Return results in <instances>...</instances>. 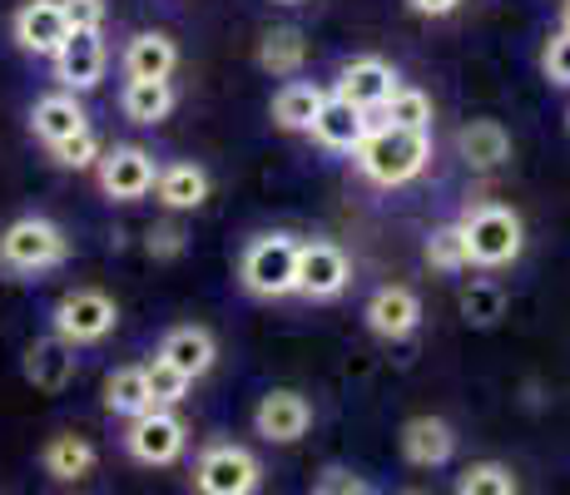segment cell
Returning <instances> with one entry per match:
<instances>
[{
	"label": "cell",
	"mask_w": 570,
	"mask_h": 495,
	"mask_svg": "<svg viewBox=\"0 0 570 495\" xmlns=\"http://www.w3.org/2000/svg\"><path fill=\"white\" fill-rule=\"evenodd\" d=\"M40 466H46V476L50 481H90L95 476V466H100V451H95V442H85V436H75V432H60V436H50L46 451H40Z\"/></svg>",
	"instance_id": "cell-23"
},
{
	"label": "cell",
	"mask_w": 570,
	"mask_h": 495,
	"mask_svg": "<svg viewBox=\"0 0 570 495\" xmlns=\"http://www.w3.org/2000/svg\"><path fill=\"white\" fill-rule=\"evenodd\" d=\"M145 382H149V396H155V406H164V412H174V406L189 396L194 382L189 377H179V372L169 367V362H159V357H149L145 362Z\"/></svg>",
	"instance_id": "cell-32"
},
{
	"label": "cell",
	"mask_w": 570,
	"mask_h": 495,
	"mask_svg": "<svg viewBox=\"0 0 570 495\" xmlns=\"http://www.w3.org/2000/svg\"><path fill=\"white\" fill-rule=\"evenodd\" d=\"M278 6H298V0H278Z\"/></svg>",
	"instance_id": "cell-40"
},
{
	"label": "cell",
	"mask_w": 570,
	"mask_h": 495,
	"mask_svg": "<svg viewBox=\"0 0 570 495\" xmlns=\"http://www.w3.org/2000/svg\"><path fill=\"white\" fill-rule=\"evenodd\" d=\"M353 283V258L333 238H298V297L337 303Z\"/></svg>",
	"instance_id": "cell-7"
},
{
	"label": "cell",
	"mask_w": 570,
	"mask_h": 495,
	"mask_svg": "<svg viewBox=\"0 0 570 495\" xmlns=\"http://www.w3.org/2000/svg\"><path fill=\"white\" fill-rule=\"evenodd\" d=\"M456 495H521V486L507 461H471L456 476Z\"/></svg>",
	"instance_id": "cell-30"
},
{
	"label": "cell",
	"mask_w": 570,
	"mask_h": 495,
	"mask_svg": "<svg viewBox=\"0 0 570 495\" xmlns=\"http://www.w3.org/2000/svg\"><path fill=\"white\" fill-rule=\"evenodd\" d=\"M462 317L471 327H497L507 317V288L491 278H471V288L462 293Z\"/></svg>",
	"instance_id": "cell-31"
},
{
	"label": "cell",
	"mask_w": 570,
	"mask_h": 495,
	"mask_svg": "<svg viewBox=\"0 0 570 495\" xmlns=\"http://www.w3.org/2000/svg\"><path fill=\"white\" fill-rule=\"evenodd\" d=\"M10 40H16L26 55H40V60H55L60 46L70 40V26H65L60 0H26V6L10 16Z\"/></svg>",
	"instance_id": "cell-13"
},
{
	"label": "cell",
	"mask_w": 570,
	"mask_h": 495,
	"mask_svg": "<svg viewBox=\"0 0 570 495\" xmlns=\"http://www.w3.org/2000/svg\"><path fill=\"white\" fill-rule=\"evenodd\" d=\"M125 451L139 461V466H174V461H184V451H189V426H184L179 412H155L135 416V422L125 426Z\"/></svg>",
	"instance_id": "cell-9"
},
{
	"label": "cell",
	"mask_w": 570,
	"mask_h": 495,
	"mask_svg": "<svg viewBox=\"0 0 570 495\" xmlns=\"http://www.w3.org/2000/svg\"><path fill=\"white\" fill-rule=\"evenodd\" d=\"M323 99H327L323 85H313V80H288L278 95H273L268 115H273V125H278L283 135H308L313 119H317V109H323Z\"/></svg>",
	"instance_id": "cell-24"
},
{
	"label": "cell",
	"mask_w": 570,
	"mask_h": 495,
	"mask_svg": "<svg viewBox=\"0 0 570 495\" xmlns=\"http://www.w3.org/2000/svg\"><path fill=\"white\" fill-rule=\"evenodd\" d=\"M60 10L70 36H105V20H109L105 0H60Z\"/></svg>",
	"instance_id": "cell-33"
},
{
	"label": "cell",
	"mask_w": 570,
	"mask_h": 495,
	"mask_svg": "<svg viewBox=\"0 0 570 495\" xmlns=\"http://www.w3.org/2000/svg\"><path fill=\"white\" fill-rule=\"evenodd\" d=\"M20 372H26V382L36 392H65L75 382V347L60 343L55 333L36 337L26 347V357H20Z\"/></svg>",
	"instance_id": "cell-19"
},
{
	"label": "cell",
	"mask_w": 570,
	"mask_h": 495,
	"mask_svg": "<svg viewBox=\"0 0 570 495\" xmlns=\"http://www.w3.org/2000/svg\"><path fill=\"white\" fill-rule=\"evenodd\" d=\"M303 65H308V40H303L298 26H273L258 40V70L273 75V80H298Z\"/></svg>",
	"instance_id": "cell-26"
},
{
	"label": "cell",
	"mask_w": 570,
	"mask_h": 495,
	"mask_svg": "<svg viewBox=\"0 0 570 495\" xmlns=\"http://www.w3.org/2000/svg\"><path fill=\"white\" fill-rule=\"evenodd\" d=\"M184 248H189V244H184V228H179V224H159V228H149V258L169 263V258H179Z\"/></svg>",
	"instance_id": "cell-37"
},
{
	"label": "cell",
	"mask_w": 570,
	"mask_h": 495,
	"mask_svg": "<svg viewBox=\"0 0 570 495\" xmlns=\"http://www.w3.org/2000/svg\"><path fill=\"white\" fill-rule=\"evenodd\" d=\"M50 65H55V80H60L65 95H85L105 80L109 46H105V36H70Z\"/></svg>",
	"instance_id": "cell-14"
},
{
	"label": "cell",
	"mask_w": 570,
	"mask_h": 495,
	"mask_svg": "<svg viewBox=\"0 0 570 495\" xmlns=\"http://www.w3.org/2000/svg\"><path fill=\"white\" fill-rule=\"evenodd\" d=\"M85 129H90V115H85L80 95L55 90V95H40L36 105H30V135H36L46 149L65 145V139H75V135H85Z\"/></svg>",
	"instance_id": "cell-16"
},
{
	"label": "cell",
	"mask_w": 570,
	"mask_h": 495,
	"mask_svg": "<svg viewBox=\"0 0 570 495\" xmlns=\"http://www.w3.org/2000/svg\"><path fill=\"white\" fill-rule=\"evenodd\" d=\"M313 495H372V491H367V481H363V476H353L347 466H327L323 476H317Z\"/></svg>",
	"instance_id": "cell-36"
},
{
	"label": "cell",
	"mask_w": 570,
	"mask_h": 495,
	"mask_svg": "<svg viewBox=\"0 0 570 495\" xmlns=\"http://www.w3.org/2000/svg\"><path fill=\"white\" fill-rule=\"evenodd\" d=\"M471 268H511L525 248V224L507 204H471L456 218Z\"/></svg>",
	"instance_id": "cell-2"
},
{
	"label": "cell",
	"mask_w": 570,
	"mask_h": 495,
	"mask_svg": "<svg viewBox=\"0 0 570 495\" xmlns=\"http://www.w3.org/2000/svg\"><path fill=\"white\" fill-rule=\"evenodd\" d=\"M541 70H546V80H551V85L570 90V36H566V30H556V36L546 40V50H541Z\"/></svg>",
	"instance_id": "cell-35"
},
{
	"label": "cell",
	"mask_w": 570,
	"mask_h": 495,
	"mask_svg": "<svg viewBox=\"0 0 570 495\" xmlns=\"http://www.w3.org/2000/svg\"><path fill=\"white\" fill-rule=\"evenodd\" d=\"M397 90H402V75H397V65H387L382 55H357V60H347L333 85V95L343 99V105L363 109V115H382V105Z\"/></svg>",
	"instance_id": "cell-10"
},
{
	"label": "cell",
	"mask_w": 570,
	"mask_h": 495,
	"mask_svg": "<svg viewBox=\"0 0 570 495\" xmlns=\"http://www.w3.org/2000/svg\"><path fill=\"white\" fill-rule=\"evenodd\" d=\"M254 432L268 446H293L313 432V402L293 387H273L258 396L254 406Z\"/></svg>",
	"instance_id": "cell-12"
},
{
	"label": "cell",
	"mask_w": 570,
	"mask_h": 495,
	"mask_svg": "<svg viewBox=\"0 0 570 495\" xmlns=\"http://www.w3.org/2000/svg\"><path fill=\"white\" fill-rule=\"evenodd\" d=\"M208 194H214V179H208V169L194 159L164 164L159 179H155V198L169 208V214H194V208L208 204Z\"/></svg>",
	"instance_id": "cell-20"
},
{
	"label": "cell",
	"mask_w": 570,
	"mask_h": 495,
	"mask_svg": "<svg viewBox=\"0 0 570 495\" xmlns=\"http://www.w3.org/2000/svg\"><path fill=\"white\" fill-rule=\"evenodd\" d=\"M65 258H70V238L46 214H26L0 228V268L10 278H40V273L60 268Z\"/></svg>",
	"instance_id": "cell-3"
},
{
	"label": "cell",
	"mask_w": 570,
	"mask_h": 495,
	"mask_svg": "<svg viewBox=\"0 0 570 495\" xmlns=\"http://www.w3.org/2000/svg\"><path fill=\"white\" fill-rule=\"evenodd\" d=\"M456 154L466 159V169H501L511 159V135L501 119H471V125L456 135Z\"/></svg>",
	"instance_id": "cell-25"
},
{
	"label": "cell",
	"mask_w": 570,
	"mask_h": 495,
	"mask_svg": "<svg viewBox=\"0 0 570 495\" xmlns=\"http://www.w3.org/2000/svg\"><path fill=\"white\" fill-rule=\"evenodd\" d=\"M367 129H372V119L363 109H353L337 95H327L323 109H317V119H313V129H308V139L327 154H357V145L367 139Z\"/></svg>",
	"instance_id": "cell-17"
},
{
	"label": "cell",
	"mask_w": 570,
	"mask_h": 495,
	"mask_svg": "<svg viewBox=\"0 0 570 495\" xmlns=\"http://www.w3.org/2000/svg\"><path fill=\"white\" fill-rule=\"evenodd\" d=\"M100 139H95V129H85V135H75V139H65V145H55L50 149V159L60 164V169H95L100 164Z\"/></svg>",
	"instance_id": "cell-34"
},
{
	"label": "cell",
	"mask_w": 570,
	"mask_h": 495,
	"mask_svg": "<svg viewBox=\"0 0 570 495\" xmlns=\"http://www.w3.org/2000/svg\"><path fill=\"white\" fill-rule=\"evenodd\" d=\"M422 258H426V268L442 273V278L466 273L471 258H466V244H462V228H456V224L432 228V234H426V244H422Z\"/></svg>",
	"instance_id": "cell-28"
},
{
	"label": "cell",
	"mask_w": 570,
	"mask_h": 495,
	"mask_svg": "<svg viewBox=\"0 0 570 495\" xmlns=\"http://www.w3.org/2000/svg\"><path fill=\"white\" fill-rule=\"evenodd\" d=\"M402 456H407L412 466H422V471L446 466V461L456 456L452 422H442V416H412V422L402 426Z\"/></svg>",
	"instance_id": "cell-21"
},
{
	"label": "cell",
	"mask_w": 570,
	"mask_h": 495,
	"mask_svg": "<svg viewBox=\"0 0 570 495\" xmlns=\"http://www.w3.org/2000/svg\"><path fill=\"white\" fill-rule=\"evenodd\" d=\"M407 10L412 16H422V20H446V16L462 10V0H407Z\"/></svg>",
	"instance_id": "cell-38"
},
{
	"label": "cell",
	"mask_w": 570,
	"mask_h": 495,
	"mask_svg": "<svg viewBox=\"0 0 570 495\" xmlns=\"http://www.w3.org/2000/svg\"><path fill=\"white\" fill-rule=\"evenodd\" d=\"M155 179H159V164L145 145H115L95 164V184H100L109 204H135V198L155 194Z\"/></svg>",
	"instance_id": "cell-8"
},
{
	"label": "cell",
	"mask_w": 570,
	"mask_h": 495,
	"mask_svg": "<svg viewBox=\"0 0 570 495\" xmlns=\"http://www.w3.org/2000/svg\"><path fill=\"white\" fill-rule=\"evenodd\" d=\"M105 412L119 422H135V416L155 412V396H149L145 367H115L105 377Z\"/></svg>",
	"instance_id": "cell-27"
},
{
	"label": "cell",
	"mask_w": 570,
	"mask_h": 495,
	"mask_svg": "<svg viewBox=\"0 0 570 495\" xmlns=\"http://www.w3.org/2000/svg\"><path fill=\"white\" fill-rule=\"evenodd\" d=\"M422 297L407 283H387V288H377L363 303V323L372 337H382V343H412L416 333H422Z\"/></svg>",
	"instance_id": "cell-11"
},
{
	"label": "cell",
	"mask_w": 570,
	"mask_h": 495,
	"mask_svg": "<svg viewBox=\"0 0 570 495\" xmlns=\"http://www.w3.org/2000/svg\"><path fill=\"white\" fill-rule=\"evenodd\" d=\"M566 119H570V115H566Z\"/></svg>",
	"instance_id": "cell-42"
},
{
	"label": "cell",
	"mask_w": 570,
	"mask_h": 495,
	"mask_svg": "<svg viewBox=\"0 0 570 495\" xmlns=\"http://www.w3.org/2000/svg\"><path fill=\"white\" fill-rule=\"evenodd\" d=\"M238 288L258 303H283L298 293V238L293 234H258L248 238L238 258Z\"/></svg>",
	"instance_id": "cell-4"
},
{
	"label": "cell",
	"mask_w": 570,
	"mask_h": 495,
	"mask_svg": "<svg viewBox=\"0 0 570 495\" xmlns=\"http://www.w3.org/2000/svg\"><path fill=\"white\" fill-rule=\"evenodd\" d=\"M382 125L397 129H416V135H432V95L416 90V85H402L397 95L382 105Z\"/></svg>",
	"instance_id": "cell-29"
},
{
	"label": "cell",
	"mask_w": 570,
	"mask_h": 495,
	"mask_svg": "<svg viewBox=\"0 0 570 495\" xmlns=\"http://www.w3.org/2000/svg\"><path fill=\"white\" fill-rule=\"evenodd\" d=\"M353 164L377 189H402V184L422 179L426 164H432V135H416V129H397V125H372L367 139L353 154Z\"/></svg>",
	"instance_id": "cell-1"
},
{
	"label": "cell",
	"mask_w": 570,
	"mask_h": 495,
	"mask_svg": "<svg viewBox=\"0 0 570 495\" xmlns=\"http://www.w3.org/2000/svg\"><path fill=\"white\" fill-rule=\"evenodd\" d=\"M159 362H169L179 377H189V382H199L214 372V362H218V343H214V333L199 323H184V327H169L164 333V343L155 352Z\"/></svg>",
	"instance_id": "cell-15"
},
{
	"label": "cell",
	"mask_w": 570,
	"mask_h": 495,
	"mask_svg": "<svg viewBox=\"0 0 570 495\" xmlns=\"http://www.w3.org/2000/svg\"><path fill=\"white\" fill-rule=\"evenodd\" d=\"M561 30L570 36V0H561Z\"/></svg>",
	"instance_id": "cell-39"
},
{
	"label": "cell",
	"mask_w": 570,
	"mask_h": 495,
	"mask_svg": "<svg viewBox=\"0 0 570 495\" xmlns=\"http://www.w3.org/2000/svg\"><path fill=\"white\" fill-rule=\"evenodd\" d=\"M115 327H119V303L100 288H70L50 307V333L60 343H70L75 352L105 343Z\"/></svg>",
	"instance_id": "cell-5"
},
{
	"label": "cell",
	"mask_w": 570,
	"mask_h": 495,
	"mask_svg": "<svg viewBox=\"0 0 570 495\" xmlns=\"http://www.w3.org/2000/svg\"><path fill=\"white\" fill-rule=\"evenodd\" d=\"M174 105H179L174 80H125V90H119V109H125V119L139 129L164 125V119L174 115Z\"/></svg>",
	"instance_id": "cell-22"
},
{
	"label": "cell",
	"mask_w": 570,
	"mask_h": 495,
	"mask_svg": "<svg viewBox=\"0 0 570 495\" xmlns=\"http://www.w3.org/2000/svg\"><path fill=\"white\" fill-rule=\"evenodd\" d=\"M407 495H422V491H407Z\"/></svg>",
	"instance_id": "cell-41"
},
{
	"label": "cell",
	"mask_w": 570,
	"mask_h": 495,
	"mask_svg": "<svg viewBox=\"0 0 570 495\" xmlns=\"http://www.w3.org/2000/svg\"><path fill=\"white\" fill-rule=\"evenodd\" d=\"M263 461L244 442H208L194 461V491L199 495H258Z\"/></svg>",
	"instance_id": "cell-6"
},
{
	"label": "cell",
	"mask_w": 570,
	"mask_h": 495,
	"mask_svg": "<svg viewBox=\"0 0 570 495\" xmlns=\"http://www.w3.org/2000/svg\"><path fill=\"white\" fill-rule=\"evenodd\" d=\"M119 70H125V80H169L179 70V46L164 30H139L119 50Z\"/></svg>",
	"instance_id": "cell-18"
}]
</instances>
